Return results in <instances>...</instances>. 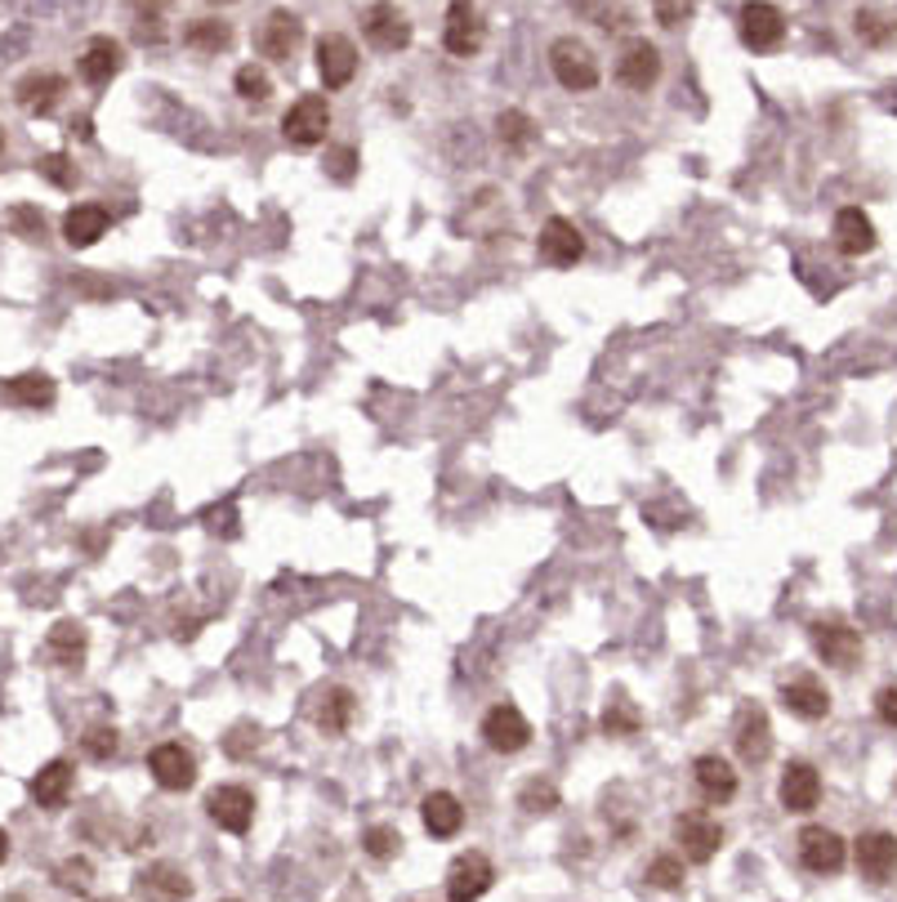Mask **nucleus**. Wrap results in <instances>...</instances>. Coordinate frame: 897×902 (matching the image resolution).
I'll use <instances>...</instances> for the list:
<instances>
[{
  "label": "nucleus",
  "mask_w": 897,
  "mask_h": 902,
  "mask_svg": "<svg viewBox=\"0 0 897 902\" xmlns=\"http://www.w3.org/2000/svg\"><path fill=\"white\" fill-rule=\"evenodd\" d=\"M549 72L571 95H585V90L598 86V59H594V50L580 37H558L549 46Z\"/></svg>",
  "instance_id": "f257e3e1"
},
{
  "label": "nucleus",
  "mask_w": 897,
  "mask_h": 902,
  "mask_svg": "<svg viewBox=\"0 0 897 902\" xmlns=\"http://www.w3.org/2000/svg\"><path fill=\"white\" fill-rule=\"evenodd\" d=\"M281 135H286V143H295V148H318V143H327V135H331V103H327L322 95H299V99L286 108V117H281Z\"/></svg>",
  "instance_id": "f03ea898"
},
{
  "label": "nucleus",
  "mask_w": 897,
  "mask_h": 902,
  "mask_svg": "<svg viewBox=\"0 0 897 902\" xmlns=\"http://www.w3.org/2000/svg\"><path fill=\"white\" fill-rule=\"evenodd\" d=\"M737 37H741L746 50L773 54L786 41V14L777 6H768V0H746L741 14H737Z\"/></svg>",
  "instance_id": "7ed1b4c3"
},
{
  "label": "nucleus",
  "mask_w": 897,
  "mask_h": 902,
  "mask_svg": "<svg viewBox=\"0 0 897 902\" xmlns=\"http://www.w3.org/2000/svg\"><path fill=\"white\" fill-rule=\"evenodd\" d=\"M482 41H487V23H482L478 6H474V0H451L447 19H442V46H447V54L474 59L482 50Z\"/></svg>",
  "instance_id": "20e7f679"
},
{
  "label": "nucleus",
  "mask_w": 897,
  "mask_h": 902,
  "mask_svg": "<svg viewBox=\"0 0 897 902\" xmlns=\"http://www.w3.org/2000/svg\"><path fill=\"white\" fill-rule=\"evenodd\" d=\"M299 46H305V19L290 10H272L255 32V50L272 63H290Z\"/></svg>",
  "instance_id": "39448f33"
},
{
  "label": "nucleus",
  "mask_w": 897,
  "mask_h": 902,
  "mask_svg": "<svg viewBox=\"0 0 897 902\" xmlns=\"http://www.w3.org/2000/svg\"><path fill=\"white\" fill-rule=\"evenodd\" d=\"M362 32L380 54H398L411 46V19H407V10L393 6V0H376V6L362 14Z\"/></svg>",
  "instance_id": "423d86ee"
},
{
  "label": "nucleus",
  "mask_w": 897,
  "mask_h": 902,
  "mask_svg": "<svg viewBox=\"0 0 897 902\" xmlns=\"http://www.w3.org/2000/svg\"><path fill=\"white\" fill-rule=\"evenodd\" d=\"M491 884H496V866H491V858L478 853V849H465V853L447 866V898H451V902H478Z\"/></svg>",
  "instance_id": "0eeeda50"
},
{
  "label": "nucleus",
  "mask_w": 897,
  "mask_h": 902,
  "mask_svg": "<svg viewBox=\"0 0 897 902\" xmlns=\"http://www.w3.org/2000/svg\"><path fill=\"white\" fill-rule=\"evenodd\" d=\"M617 81L635 95H648L657 81H661V50L648 41V37H635L621 46V59H617Z\"/></svg>",
  "instance_id": "6e6552de"
},
{
  "label": "nucleus",
  "mask_w": 897,
  "mask_h": 902,
  "mask_svg": "<svg viewBox=\"0 0 897 902\" xmlns=\"http://www.w3.org/2000/svg\"><path fill=\"white\" fill-rule=\"evenodd\" d=\"M808 640H813L817 657L826 666H835V671H853L861 662V635L853 626H844V622H813Z\"/></svg>",
  "instance_id": "1a4fd4ad"
},
{
  "label": "nucleus",
  "mask_w": 897,
  "mask_h": 902,
  "mask_svg": "<svg viewBox=\"0 0 897 902\" xmlns=\"http://www.w3.org/2000/svg\"><path fill=\"white\" fill-rule=\"evenodd\" d=\"M482 742L491 751H500V755H518L531 742V724L514 702H500V706H491L482 715Z\"/></svg>",
  "instance_id": "9d476101"
},
{
  "label": "nucleus",
  "mask_w": 897,
  "mask_h": 902,
  "mask_svg": "<svg viewBox=\"0 0 897 902\" xmlns=\"http://www.w3.org/2000/svg\"><path fill=\"white\" fill-rule=\"evenodd\" d=\"M313 54H318V77H322L327 90H345L358 77V46L349 37L327 32V37H318Z\"/></svg>",
  "instance_id": "9b49d317"
},
{
  "label": "nucleus",
  "mask_w": 897,
  "mask_h": 902,
  "mask_svg": "<svg viewBox=\"0 0 897 902\" xmlns=\"http://www.w3.org/2000/svg\"><path fill=\"white\" fill-rule=\"evenodd\" d=\"M536 255H540V264H549V268H571V264H580V255H585V237H580V228H576L571 219L554 215V219H545V228H540V237H536Z\"/></svg>",
  "instance_id": "f8f14e48"
},
{
  "label": "nucleus",
  "mask_w": 897,
  "mask_h": 902,
  "mask_svg": "<svg viewBox=\"0 0 897 902\" xmlns=\"http://www.w3.org/2000/svg\"><path fill=\"white\" fill-rule=\"evenodd\" d=\"M675 840L684 844V858L710 862L719 853V844H724V826L706 809H688V813L675 817Z\"/></svg>",
  "instance_id": "ddd939ff"
},
{
  "label": "nucleus",
  "mask_w": 897,
  "mask_h": 902,
  "mask_svg": "<svg viewBox=\"0 0 897 902\" xmlns=\"http://www.w3.org/2000/svg\"><path fill=\"white\" fill-rule=\"evenodd\" d=\"M848 858V844L839 831L830 826H804L799 831V862L813 871V875H835Z\"/></svg>",
  "instance_id": "4468645a"
},
{
  "label": "nucleus",
  "mask_w": 897,
  "mask_h": 902,
  "mask_svg": "<svg viewBox=\"0 0 897 902\" xmlns=\"http://www.w3.org/2000/svg\"><path fill=\"white\" fill-rule=\"evenodd\" d=\"M148 773L166 791H188L197 782V755L183 751V742H161L148 751Z\"/></svg>",
  "instance_id": "2eb2a0df"
},
{
  "label": "nucleus",
  "mask_w": 897,
  "mask_h": 902,
  "mask_svg": "<svg viewBox=\"0 0 897 902\" xmlns=\"http://www.w3.org/2000/svg\"><path fill=\"white\" fill-rule=\"evenodd\" d=\"M134 889H139L143 902H188V898H192V880H188V871L175 866V862H152V866H143V871L134 875Z\"/></svg>",
  "instance_id": "dca6fc26"
},
{
  "label": "nucleus",
  "mask_w": 897,
  "mask_h": 902,
  "mask_svg": "<svg viewBox=\"0 0 897 902\" xmlns=\"http://www.w3.org/2000/svg\"><path fill=\"white\" fill-rule=\"evenodd\" d=\"M206 813L223 826V831H232V835H246L250 831V822H255V795L246 791V786H215L210 795H206Z\"/></svg>",
  "instance_id": "f3484780"
},
{
  "label": "nucleus",
  "mask_w": 897,
  "mask_h": 902,
  "mask_svg": "<svg viewBox=\"0 0 897 902\" xmlns=\"http://www.w3.org/2000/svg\"><path fill=\"white\" fill-rule=\"evenodd\" d=\"M857 871L870 880V884H888L893 871H897V835L893 831H866L857 844Z\"/></svg>",
  "instance_id": "a211bd4d"
},
{
  "label": "nucleus",
  "mask_w": 897,
  "mask_h": 902,
  "mask_svg": "<svg viewBox=\"0 0 897 902\" xmlns=\"http://www.w3.org/2000/svg\"><path fill=\"white\" fill-rule=\"evenodd\" d=\"M777 795H781L786 813H813L821 804V773L813 764H804V760H790L786 773H781Z\"/></svg>",
  "instance_id": "6ab92c4d"
},
{
  "label": "nucleus",
  "mask_w": 897,
  "mask_h": 902,
  "mask_svg": "<svg viewBox=\"0 0 897 902\" xmlns=\"http://www.w3.org/2000/svg\"><path fill=\"white\" fill-rule=\"evenodd\" d=\"M68 95V81L63 77H54V72H28L19 86H14V99H19V108L23 112H32V117H50L54 108H59V99Z\"/></svg>",
  "instance_id": "aec40b11"
},
{
  "label": "nucleus",
  "mask_w": 897,
  "mask_h": 902,
  "mask_svg": "<svg viewBox=\"0 0 897 902\" xmlns=\"http://www.w3.org/2000/svg\"><path fill=\"white\" fill-rule=\"evenodd\" d=\"M781 706L790 711V715H799V720H826L830 715V693L821 688V680L817 675H799V680H790V684H781Z\"/></svg>",
  "instance_id": "412c9836"
},
{
  "label": "nucleus",
  "mask_w": 897,
  "mask_h": 902,
  "mask_svg": "<svg viewBox=\"0 0 897 902\" xmlns=\"http://www.w3.org/2000/svg\"><path fill=\"white\" fill-rule=\"evenodd\" d=\"M737 755L746 760V764H764L768 760V751H773V724H768V715L759 711V706H741V715H737Z\"/></svg>",
  "instance_id": "4be33fe9"
},
{
  "label": "nucleus",
  "mask_w": 897,
  "mask_h": 902,
  "mask_svg": "<svg viewBox=\"0 0 897 902\" xmlns=\"http://www.w3.org/2000/svg\"><path fill=\"white\" fill-rule=\"evenodd\" d=\"M121 63H126V50H121V41H112V37H94L90 46H86V54H81V77H86V86H108L117 72H121Z\"/></svg>",
  "instance_id": "5701e85b"
},
{
  "label": "nucleus",
  "mask_w": 897,
  "mask_h": 902,
  "mask_svg": "<svg viewBox=\"0 0 897 902\" xmlns=\"http://www.w3.org/2000/svg\"><path fill=\"white\" fill-rule=\"evenodd\" d=\"M108 206H99V201H81V206H72L68 215H63V237H68V246H77V250H86V246H94L103 232H108Z\"/></svg>",
  "instance_id": "b1692460"
},
{
  "label": "nucleus",
  "mask_w": 897,
  "mask_h": 902,
  "mask_svg": "<svg viewBox=\"0 0 897 902\" xmlns=\"http://www.w3.org/2000/svg\"><path fill=\"white\" fill-rule=\"evenodd\" d=\"M692 777H697V791L710 800V804H728L737 795V773L724 755H697L692 764Z\"/></svg>",
  "instance_id": "393cba45"
},
{
  "label": "nucleus",
  "mask_w": 897,
  "mask_h": 902,
  "mask_svg": "<svg viewBox=\"0 0 897 902\" xmlns=\"http://www.w3.org/2000/svg\"><path fill=\"white\" fill-rule=\"evenodd\" d=\"M835 246L844 255H853V259L866 255V250H875V224H870V215L861 206H844L835 215Z\"/></svg>",
  "instance_id": "a878e982"
},
{
  "label": "nucleus",
  "mask_w": 897,
  "mask_h": 902,
  "mask_svg": "<svg viewBox=\"0 0 897 902\" xmlns=\"http://www.w3.org/2000/svg\"><path fill=\"white\" fill-rule=\"evenodd\" d=\"M420 817H425V831H429L433 840H451V835H460V826H465V809H460V800H456L451 791L425 795Z\"/></svg>",
  "instance_id": "bb28decb"
},
{
  "label": "nucleus",
  "mask_w": 897,
  "mask_h": 902,
  "mask_svg": "<svg viewBox=\"0 0 897 902\" xmlns=\"http://www.w3.org/2000/svg\"><path fill=\"white\" fill-rule=\"evenodd\" d=\"M72 782H77V769L68 760H50L37 777H32V795L41 809H63L68 795H72Z\"/></svg>",
  "instance_id": "cd10ccee"
},
{
  "label": "nucleus",
  "mask_w": 897,
  "mask_h": 902,
  "mask_svg": "<svg viewBox=\"0 0 897 902\" xmlns=\"http://www.w3.org/2000/svg\"><path fill=\"white\" fill-rule=\"evenodd\" d=\"M183 46L197 50V54H223L232 46V23L223 19H197L183 28Z\"/></svg>",
  "instance_id": "c85d7f7f"
},
{
  "label": "nucleus",
  "mask_w": 897,
  "mask_h": 902,
  "mask_svg": "<svg viewBox=\"0 0 897 902\" xmlns=\"http://www.w3.org/2000/svg\"><path fill=\"white\" fill-rule=\"evenodd\" d=\"M46 648H50V657L59 662V666H81L86 662V626L81 622H59L54 631H50V640H46Z\"/></svg>",
  "instance_id": "c756f323"
},
{
  "label": "nucleus",
  "mask_w": 897,
  "mask_h": 902,
  "mask_svg": "<svg viewBox=\"0 0 897 902\" xmlns=\"http://www.w3.org/2000/svg\"><path fill=\"white\" fill-rule=\"evenodd\" d=\"M349 720H353V693L349 688H331L322 697V706H318V728L327 737H340L349 728Z\"/></svg>",
  "instance_id": "7c9ffc66"
},
{
  "label": "nucleus",
  "mask_w": 897,
  "mask_h": 902,
  "mask_svg": "<svg viewBox=\"0 0 897 902\" xmlns=\"http://www.w3.org/2000/svg\"><path fill=\"white\" fill-rule=\"evenodd\" d=\"M639 728H644V711H639L630 697L617 693V697L604 706V733H608V737H635Z\"/></svg>",
  "instance_id": "2f4dec72"
},
{
  "label": "nucleus",
  "mask_w": 897,
  "mask_h": 902,
  "mask_svg": "<svg viewBox=\"0 0 897 902\" xmlns=\"http://www.w3.org/2000/svg\"><path fill=\"white\" fill-rule=\"evenodd\" d=\"M853 32H857L866 46H893V41H897V23H893L884 10H875V6H861V10L853 14Z\"/></svg>",
  "instance_id": "473e14b6"
},
{
  "label": "nucleus",
  "mask_w": 897,
  "mask_h": 902,
  "mask_svg": "<svg viewBox=\"0 0 897 902\" xmlns=\"http://www.w3.org/2000/svg\"><path fill=\"white\" fill-rule=\"evenodd\" d=\"M496 135H500V143H505V148L527 152V148H531V139H536V121H531L527 112L509 108V112H500V117H496Z\"/></svg>",
  "instance_id": "72a5a7b5"
},
{
  "label": "nucleus",
  "mask_w": 897,
  "mask_h": 902,
  "mask_svg": "<svg viewBox=\"0 0 897 902\" xmlns=\"http://www.w3.org/2000/svg\"><path fill=\"white\" fill-rule=\"evenodd\" d=\"M6 394H10L14 403H23V407H50V403H54V380H50V376H41V371H32V376L10 380V385H6Z\"/></svg>",
  "instance_id": "f704fd0d"
},
{
  "label": "nucleus",
  "mask_w": 897,
  "mask_h": 902,
  "mask_svg": "<svg viewBox=\"0 0 897 902\" xmlns=\"http://www.w3.org/2000/svg\"><path fill=\"white\" fill-rule=\"evenodd\" d=\"M232 90H237L246 103H268V99H272V77H268L259 63H246V68H237V77H232Z\"/></svg>",
  "instance_id": "c9c22d12"
},
{
  "label": "nucleus",
  "mask_w": 897,
  "mask_h": 902,
  "mask_svg": "<svg viewBox=\"0 0 897 902\" xmlns=\"http://www.w3.org/2000/svg\"><path fill=\"white\" fill-rule=\"evenodd\" d=\"M648 884L652 889H684V858H675V853H661V858H652L648 862Z\"/></svg>",
  "instance_id": "e433bc0d"
},
{
  "label": "nucleus",
  "mask_w": 897,
  "mask_h": 902,
  "mask_svg": "<svg viewBox=\"0 0 897 902\" xmlns=\"http://www.w3.org/2000/svg\"><path fill=\"white\" fill-rule=\"evenodd\" d=\"M81 746H86V755H90V760L108 764V760L121 751V733H117L112 724H94V728L86 733V742H81Z\"/></svg>",
  "instance_id": "4c0bfd02"
},
{
  "label": "nucleus",
  "mask_w": 897,
  "mask_h": 902,
  "mask_svg": "<svg viewBox=\"0 0 897 902\" xmlns=\"http://www.w3.org/2000/svg\"><path fill=\"white\" fill-rule=\"evenodd\" d=\"M54 880H59V889L86 893V889H90V880H94V862H90V858H68V862H59Z\"/></svg>",
  "instance_id": "58836bf2"
},
{
  "label": "nucleus",
  "mask_w": 897,
  "mask_h": 902,
  "mask_svg": "<svg viewBox=\"0 0 897 902\" xmlns=\"http://www.w3.org/2000/svg\"><path fill=\"white\" fill-rule=\"evenodd\" d=\"M362 849H367L376 862H389V858L402 849V835H398V826H371V831L362 835Z\"/></svg>",
  "instance_id": "ea45409f"
},
{
  "label": "nucleus",
  "mask_w": 897,
  "mask_h": 902,
  "mask_svg": "<svg viewBox=\"0 0 897 902\" xmlns=\"http://www.w3.org/2000/svg\"><path fill=\"white\" fill-rule=\"evenodd\" d=\"M652 14L661 28H684L697 14V0H652Z\"/></svg>",
  "instance_id": "a19ab883"
},
{
  "label": "nucleus",
  "mask_w": 897,
  "mask_h": 902,
  "mask_svg": "<svg viewBox=\"0 0 897 902\" xmlns=\"http://www.w3.org/2000/svg\"><path fill=\"white\" fill-rule=\"evenodd\" d=\"M518 804L527 809V813H549L554 804H558V791H554V782H527L522 786V795H518Z\"/></svg>",
  "instance_id": "79ce46f5"
},
{
  "label": "nucleus",
  "mask_w": 897,
  "mask_h": 902,
  "mask_svg": "<svg viewBox=\"0 0 897 902\" xmlns=\"http://www.w3.org/2000/svg\"><path fill=\"white\" fill-rule=\"evenodd\" d=\"M875 715H879L888 728H897V684H888V688L875 693Z\"/></svg>",
  "instance_id": "37998d69"
},
{
  "label": "nucleus",
  "mask_w": 897,
  "mask_h": 902,
  "mask_svg": "<svg viewBox=\"0 0 897 902\" xmlns=\"http://www.w3.org/2000/svg\"><path fill=\"white\" fill-rule=\"evenodd\" d=\"M41 175H46L50 184H59V188H72V170H68V157H59V152L41 161Z\"/></svg>",
  "instance_id": "c03bdc74"
},
{
  "label": "nucleus",
  "mask_w": 897,
  "mask_h": 902,
  "mask_svg": "<svg viewBox=\"0 0 897 902\" xmlns=\"http://www.w3.org/2000/svg\"><path fill=\"white\" fill-rule=\"evenodd\" d=\"M126 6L134 10V19H161L170 0H126Z\"/></svg>",
  "instance_id": "a18cd8bd"
},
{
  "label": "nucleus",
  "mask_w": 897,
  "mask_h": 902,
  "mask_svg": "<svg viewBox=\"0 0 897 902\" xmlns=\"http://www.w3.org/2000/svg\"><path fill=\"white\" fill-rule=\"evenodd\" d=\"M331 175H336L340 184H349V179H353V148H340V152L331 157Z\"/></svg>",
  "instance_id": "49530a36"
},
{
  "label": "nucleus",
  "mask_w": 897,
  "mask_h": 902,
  "mask_svg": "<svg viewBox=\"0 0 897 902\" xmlns=\"http://www.w3.org/2000/svg\"><path fill=\"white\" fill-rule=\"evenodd\" d=\"M14 224H19L28 237H41V232H46V219H41V215H32L28 206H19V210H14Z\"/></svg>",
  "instance_id": "de8ad7c7"
},
{
  "label": "nucleus",
  "mask_w": 897,
  "mask_h": 902,
  "mask_svg": "<svg viewBox=\"0 0 897 902\" xmlns=\"http://www.w3.org/2000/svg\"><path fill=\"white\" fill-rule=\"evenodd\" d=\"M6 858H10V835L0 831V862H6Z\"/></svg>",
  "instance_id": "09e8293b"
},
{
  "label": "nucleus",
  "mask_w": 897,
  "mask_h": 902,
  "mask_svg": "<svg viewBox=\"0 0 897 902\" xmlns=\"http://www.w3.org/2000/svg\"><path fill=\"white\" fill-rule=\"evenodd\" d=\"M0 148H6V130H0Z\"/></svg>",
  "instance_id": "8fccbe9b"
},
{
  "label": "nucleus",
  "mask_w": 897,
  "mask_h": 902,
  "mask_svg": "<svg viewBox=\"0 0 897 902\" xmlns=\"http://www.w3.org/2000/svg\"><path fill=\"white\" fill-rule=\"evenodd\" d=\"M99 902H121V898H99Z\"/></svg>",
  "instance_id": "3c124183"
},
{
  "label": "nucleus",
  "mask_w": 897,
  "mask_h": 902,
  "mask_svg": "<svg viewBox=\"0 0 897 902\" xmlns=\"http://www.w3.org/2000/svg\"><path fill=\"white\" fill-rule=\"evenodd\" d=\"M223 902H237V898H223Z\"/></svg>",
  "instance_id": "603ef678"
}]
</instances>
